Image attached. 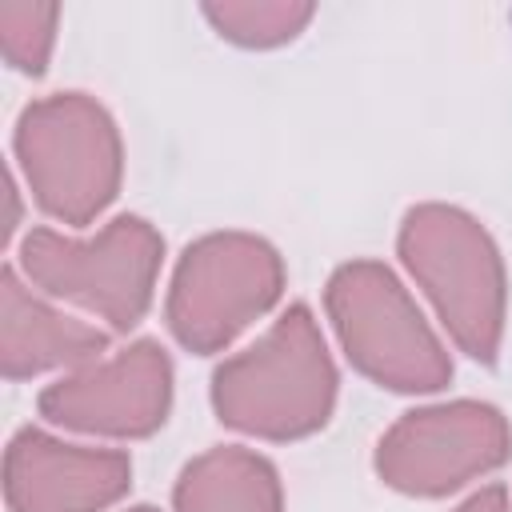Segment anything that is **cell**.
<instances>
[{"instance_id": "7", "label": "cell", "mask_w": 512, "mask_h": 512, "mask_svg": "<svg viewBox=\"0 0 512 512\" xmlns=\"http://www.w3.org/2000/svg\"><path fill=\"white\" fill-rule=\"evenodd\" d=\"M512 456L508 416L488 400H444L404 412L376 444V476L404 496H448Z\"/></svg>"}, {"instance_id": "3", "label": "cell", "mask_w": 512, "mask_h": 512, "mask_svg": "<svg viewBox=\"0 0 512 512\" xmlns=\"http://www.w3.org/2000/svg\"><path fill=\"white\" fill-rule=\"evenodd\" d=\"M12 152L36 208L68 228H88L124 180L120 128L88 92L32 100L16 120Z\"/></svg>"}, {"instance_id": "5", "label": "cell", "mask_w": 512, "mask_h": 512, "mask_svg": "<svg viewBox=\"0 0 512 512\" xmlns=\"http://www.w3.org/2000/svg\"><path fill=\"white\" fill-rule=\"evenodd\" d=\"M324 308L348 364L388 392H440L452 360L408 288L380 260H348L324 284Z\"/></svg>"}, {"instance_id": "15", "label": "cell", "mask_w": 512, "mask_h": 512, "mask_svg": "<svg viewBox=\"0 0 512 512\" xmlns=\"http://www.w3.org/2000/svg\"><path fill=\"white\" fill-rule=\"evenodd\" d=\"M128 512H160V508H152V504H136V508H128Z\"/></svg>"}, {"instance_id": "8", "label": "cell", "mask_w": 512, "mask_h": 512, "mask_svg": "<svg viewBox=\"0 0 512 512\" xmlns=\"http://www.w3.org/2000/svg\"><path fill=\"white\" fill-rule=\"evenodd\" d=\"M36 408L44 420L72 432L144 440L168 420L172 360L160 340H132L128 348L52 380L36 396Z\"/></svg>"}, {"instance_id": "10", "label": "cell", "mask_w": 512, "mask_h": 512, "mask_svg": "<svg viewBox=\"0 0 512 512\" xmlns=\"http://www.w3.org/2000/svg\"><path fill=\"white\" fill-rule=\"evenodd\" d=\"M108 352V332L52 308L8 264L0 272V372L32 380L52 368H84Z\"/></svg>"}, {"instance_id": "6", "label": "cell", "mask_w": 512, "mask_h": 512, "mask_svg": "<svg viewBox=\"0 0 512 512\" xmlns=\"http://www.w3.org/2000/svg\"><path fill=\"white\" fill-rule=\"evenodd\" d=\"M280 292L284 260L264 236L208 232L180 252L164 296V320L180 348L212 356L272 312Z\"/></svg>"}, {"instance_id": "2", "label": "cell", "mask_w": 512, "mask_h": 512, "mask_svg": "<svg viewBox=\"0 0 512 512\" xmlns=\"http://www.w3.org/2000/svg\"><path fill=\"white\" fill-rule=\"evenodd\" d=\"M396 252L432 300L452 344L480 364H496L508 316V272L488 228L456 204H416L400 220Z\"/></svg>"}, {"instance_id": "9", "label": "cell", "mask_w": 512, "mask_h": 512, "mask_svg": "<svg viewBox=\"0 0 512 512\" xmlns=\"http://www.w3.org/2000/svg\"><path fill=\"white\" fill-rule=\"evenodd\" d=\"M132 488V460L120 448L64 444L20 428L4 452L8 512H104Z\"/></svg>"}, {"instance_id": "12", "label": "cell", "mask_w": 512, "mask_h": 512, "mask_svg": "<svg viewBox=\"0 0 512 512\" xmlns=\"http://www.w3.org/2000/svg\"><path fill=\"white\" fill-rule=\"evenodd\" d=\"M200 12L216 28V36H224L228 44L280 48L308 28V20L316 16V4L308 0H224V4H204Z\"/></svg>"}, {"instance_id": "4", "label": "cell", "mask_w": 512, "mask_h": 512, "mask_svg": "<svg viewBox=\"0 0 512 512\" xmlns=\"http://www.w3.org/2000/svg\"><path fill=\"white\" fill-rule=\"evenodd\" d=\"M164 236L144 216H116L96 236L76 240L56 228H32L20 240V272L52 300L76 304L112 332H132L156 292Z\"/></svg>"}, {"instance_id": "11", "label": "cell", "mask_w": 512, "mask_h": 512, "mask_svg": "<svg viewBox=\"0 0 512 512\" xmlns=\"http://www.w3.org/2000/svg\"><path fill=\"white\" fill-rule=\"evenodd\" d=\"M176 512H284L280 472L268 456L216 444L188 460L172 488Z\"/></svg>"}, {"instance_id": "13", "label": "cell", "mask_w": 512, "mask_h": 512, "mask_svg": "<svg viewBox=\"0 0 512 512\" xmlns=\"http://www.w3.org/2000/svg\"><path fill=\"white\" fill-rule=\"evenodd\" d=\"M56 24H60L56 4H20V0L0 4L4 60L24 76H44L56 48Z\"/></svg>"}, {"instance_id": "1", "label": "cell", "mask_w": 512, "mask_h": 512, "mask_svg": "<svg viewBox=\"0 0 512 512\" xmlns=\"http://www.w3.org/2000/svg\"><path fill=\"white\" fill-rule=\"evenodd\" d=\"M336 364L308 304H288L272 328L212 372L216 420L272 444L304 440L332 420Z\"/></svg>"}, {"instance_id": "14", "label": "cell", "mask_w": 512, "mask_h": 512, "mask_svg": "<svg viewBox=\"0 0 512 512\" xmlns=\"http://www.w3.org/2000/svg\"><path fill=\"white\" fill-rule=\"evenodd\" d=\"M452 512H512L508 508V488L504 484H484L480 492H472L460 508H452Z\"/></svg>"}]
</instances>
